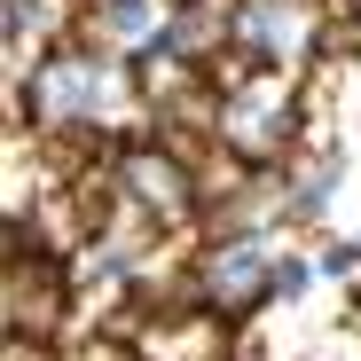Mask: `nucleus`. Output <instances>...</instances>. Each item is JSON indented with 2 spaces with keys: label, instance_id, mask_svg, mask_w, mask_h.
<instances>
[{
  "label": "nucleus",
  "instance_id": "nucleus-3",
  "mask_svg": "<svg viewBox=\"0 0 361 361\" xmlns=\"http://www.w3.org/2000/svg\"><path fill=\"white\" fill-rule=\"evenodd\" d=\"M118 189H126V204H142L149 220H180L197 204L189 165H180L173 149H149V142H134L126 157H118Z\"/></svg>",
  "mask_w": 361,
  "mask_h": 361
},
{
  "label": "nucleus",
  "instance_id": "nucleus-7",
  "mask_svg": "<svg viewBox=\"0 0 361 361\" xmlns=\"http://www.w3.org/2000/svg\"><path fill=\"white\" fill-rule=\"evenodd\" d=\"M353 330H361V307H353Z\"/></svg>",
  "mask_w": 361,
  "mask_h": 361
},
{
  "label": "nucleus",
  "instance_id": "nucleus-6",
  "mask_svg": "<svg viewBox=\"0 0 361 361\" xmlns=\"http://www.w3.org/2000/svg\"><path fill=\"white\" fill-rule=\"evenodd\" d=\"M8 314L16 322H32V330H47L55 322V267L32 252L24 267H8Z\"/></svg>",
  "mask_w": 361,
  "mask_h": 361
},
{
  "label": "nucleus",
  "instance_id": "nucleus-2",
  "mask_svg": "<svg viewBox=\"0 0 361 361\" xmlns=\"http://www.w3.org/2000/svg\"><path fill=\"white\" fill-rule=\"evenodd\" d=\"M267 290H275V259H267L259 235H228V244L204 252V307L212 314H244Z\"/></svg>",
  "mask_w": 361,
  "mask_h": 361
},
{
  "label": "nucleus",
  "instance_id": "nucleus-4",
  "mask_svg": "<svg viewBox=\"0 0 361 361\" xmlns=\"http://www.w3.org/2000/svg\"><path fill=\"white\" fill-rule=\"evenodd\" d=\"M235 32H244V55L252 63H290V55H307L314 47V32H322V16L307 8V0H244L235 8Z\"/></svg>",
  "mask_w": 361,
  "mask_h": 361
},
{
  "label": "nucleus",
  "instance_id": "nucleus-5",
  "mask_svg": "<svg viewBox=\"0 0 361 361\" xmlns=\"http://www.w3.org/2000/svg\"><path fill=\"white\" fill-rule=\"evenodd\" d=\"M142 361H220V314L212 307H165V314H149Z\"/></svg>",
  "mask_w": 361,
  "mask_h": 361
},
{
  "label": "nucleus",
  "instance_id": "nucleus-1",
  "mask_svg": "<svg viewBox=\"0 0 361 361\" xmlns=\"http://www.w3.org/2000/svg\"><path fill=\"white\" fill-rule=\"evenodd\" d=\"M24 102L39 126H87V118H118L126 110V79H118L102 55L63 47V55H39V71L24 79Z\"/></svg>",
  "mask_w": 361,
  "mask_h": 361
}]
</instances>
